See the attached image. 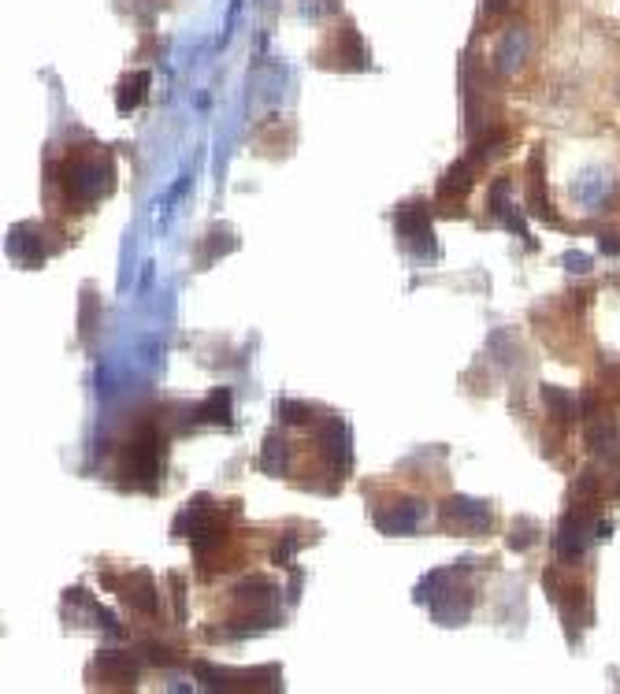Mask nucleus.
Segmentation results:
<instances>
[{
    "instance_id": "1",
    "label": "nucleus",
    "mask_w": 620,
    "mask_h": 694,
    "mask_svg": "<svg viewBox=\"0 0 620 694\" xmlns=\"http://www.w3.org/2000/svg\"><path fill=\"white\" fill-rule=\"evenodd\" d=\"M160 445H164V438L157 431H141L127 449L123 468H131L134 479H149V486H152V475L160 472Z\"/></svg>"
},
{
    "instance_id": "2",
    "label": "nucleus",
    "mask_w": 620,
    "mask_h": 694,
    "mask_svg": "<svg viewBox=\"0 0 620 694\" xmlns=\"http://www.w3.org/2000/svg\"><path fill=\"white\" fill-rule=\"evenodd\" d=\"M587 445H591V454L609 461V464H620V424L613 416L605 420H595L587 427Z\"/></svg>"
},
{
    "instance_id": "3",
    "label": "nucleus",
    "mask_w": 620,
    "mask_h": 694,
    "mask_svg": "<svg viewBox=\"0 0 620 694\" xmlns=\"http://www.w3.org/2000/svg\"><path fill=\"white\" fill-rule=\"evenodd\" d=\"M542 401L550 405V413H554V420H561V424H568V420L576 416L572 394H565V390H557V386H542Z\"/></svg>"
},
{
    "instance_id": "4",
    "label": "nucleus",
    "mask_w": 620,
    "mask_h": 694,
    "mask_svg": "<svg viewBox=\"0 0 620 694\" xmlns=\"http://www.w3.org/2000/svg\"><path fill=\"white\" fill-rule=\"evenodd\" d=\"M535 535H538V527L531 520H520V531H517V535H509V546L513 550H528L535 542Z\"/></svg>"
},
{
    "instance_id": "5",
    "label": "nucleus",
    "mask_w": 620,
    "mask_h": 694,
    "mask_svg": "<svg viewBox=\"0 0 620 694\" xmlns=\"http://www.w3.org/2000/svg\"><path fill=\"white\" fill-rule=\"evenodd\" d=\"M145 82H149V74H134V78H131V93H120V108H134V104H138Z\"/></svg>"
},
{
    "instance_id": "6",
    "label": "nucleus",
    "mask_w": 620,
    "mask_h": 694,
    "mask_svg": "<svg viewBox=\"0 0 620 694\" xmlns=\"http://www.w3.org/2000/svg\"><path fill=\"white\" fill-rule=\"evenodd\" d=\"M598 249H602L605 257H620V234H602V238H598Z\"/></svg>"
},
{
    "instance_id": "7",
    "label": "nucleus",
    "mask_w": 620,
    "mask_h": 694,
    "mask_svg": "<svg viewBox=\"0 0 620 694\" xmlns=\"http://www.w3.org/2000/svg\"><path fill=\"white\" fill-rule=\"evenodd\" d=\"M565 264H568L572 271H587V257H572V253H568V257H565Z\"/></svg>"
},
{
    "instance_id": "8",
    "label": "nucleus",
    "mask_w": 620,
    "mask_h": 694,
    "mask_svg": "<svg viewBox=\"0 0 620 694\" xmlns=\"http://www.w3.org/2000/svg\"><path fill=\"white\" fill-rule=\"evenodd\" d=\"M616 498H620V483H616Z\"/></svg>"
}]
</instances>
